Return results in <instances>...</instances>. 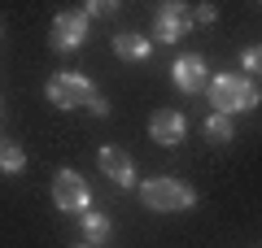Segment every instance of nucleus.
Returning <instances> with one entry per match:
<instances>
[{
    "instance_id": "nucleus-1",
    "label": "nucleus",
    "mask_w": 262,
    "mask_h": 248,
    "mask_svg": "<svg viewBox=\"0 0 262 248\" xmlns=\"http://www.w3.org/2000/svg\"><path fill=\"white\" fill-rule=\"evenodd\" d=\"M206 101L214 113H223V118H236V113H253L262 101L258 83L245 79V74H210L206 83Z\"/></svg>"
},
{
    "instance_id": "nucleus-5",
    "label": "nucleus",
    "mask_w": 262,
    "mask_h": 248,
    "mask_svg": "<svg viewBox=\"0 0 262 248\" xmlns=\"http://www.w3.org/2000/svg\"><path fill=\"white\" fill-rule=\"evenodd\" d=\"M88 31H92V22H88L83 9H66L53 18V31H48V48L53 53H75V48L88 44Z\"/></svg>"
},
{
    "instance_id": "nucleus-9",
    "label": "nucleus",
    "mask_w": 262,
    "mask_h": 248,
    "mask_svg": "<svg viewBox=\"0 0 262 248\" xmlns=\"http://www.w3.org/2000/svg\"><path fill=\"white\" fill-rule=\"evenodd\" d=\"M149 135H153V144L175 148V144H184V135H188V118L179 109H158L149 118Z\"/></svg>"
},
{
    "instance_id": "nucleus-14",
    "label": "nucleus",
    "mask_w": 262,
    "mask_h": 248,
    "mask_svg": "<svg viewBox=\"0 0 262 248\" xmlns=\"http://www.w3.org/2000/svg\"><path fill=\"white\" fill-rule=\"evenodd\" d=\"M241 70H245V79L249 74H262V44H249L241 53Z\"/></svg>"
},
{
    "instance_id": "nucleus-10",
    "label": "nucleus",
    "mask_w": 262,
    "mask_h": 248,
    "mask_svg": "<svg viewBox=\"0 0 262 248\" xmlns=\"http://www.w3.org/2000/svg\"><path fill=\"white\" fill-rule=\"evenodd\" d=\"M114 53H118V61L140 65V61H149L153 39L149 35H136V31H118V35H114Z\"/></svg>"
},
{
    "instance_id": "nucleus-11",
    "label": "nucleus",
    "mask_w": 262,
    "mask_h": 248,
    "mask_svg": "<svg viewBox=\"0 0 262 248\" xmlns=\"http://www.w3.org/2000/svg\"><path fill=\"white\" fill-rule=\"evenodd\" d=\"M79 231H83V239L88 244H105V239L114 235V222H110V213H101V209H88L83 218H79Z\"/></svg>"
},
{
    "instance_id": "nucleus-16",
    "label": "nucleus",
    "mask_w": 262,
    "mask_h": 248,
    "mask_svg": "<svg viewBox=\"0 0 262 248\" xmlns=\"http://www.w3.org/2000/svg\"><path fill=\"white\" fill-rule=\"evenodd\" d=\"M219 18V5H192V27H201V22H214Z\"/></svg>"
},
{
    "instance_id": "nucleus-4",
    "label": "nucleus",
    "mask_w": 262,
    "mask_h": 248,
    "mask_svg": "<svg viewBox=\"0 0 262 248\" xmlns=\"http://www.w3.org/2000/svg\"><path fill=\"white\" fill-rule=\"evenodd\" d=\"M53 205H57L61 213H75V218H83V213L92 209L88 179L79 175V170H57V175H53Z\"/></svg>"
},
{
    "instance_id": "nucleus-18",
    "label": "nucleus",
    "mask_w": 262,
    "mask_h": 248,
    "mask_svg": "<svg viewBox=\"0 0 262 248\" xmlns=\"http://www.w3.org/2000/svg\"><path fill=\"white\" fill-rule=\"evenodd\" d=\"M83 248H92V244H83Z\"/></svg>"
},
{
    "instance_id": "nucleus-12",
    "label": "nucleus",
    "mask_w": 262,
    "mask_h": 248,
    "mask_svg": "<svg viewBox=\"0 0 262 248\" xmlns=\"http://www.w3.org/2000/svg\"><path fill=\"white\" fill-rule=\"evenodd\" d=\"M27 170V148L18 139L0 135V175H22Z\"/></svg>"
},
{
    "instance_id": "nucleus-17",
    "label": "nucleus",
    "mask_w": 262,
    "mask_h": 248,
    "mask_svg": "<svg viewBox=\"0 0 262 248\" xmlns=\"http://www.w3.org/2000/svg\"><path fill=\"white\" fill-rule=\"evenodd\" d=\"M0 118H5V105H0Z\"/></svg>"
},
{
    "instance_id": "nucleus-7",
    "label": "nucleus",
    "mask_w": 262,
    "mask_h": 248,
    "mask_svg": "<svg viewBox=\"0 0 262 248\" xmlns=\"http://www.w3.org/2000/svg\"><path fill=\"white\" fill-rule=\"evenodd\" d=\"M96 165L105 170V179H110L114 187H140V179H136V161H131L127 148L105 144L101 153H96Z\"/></svg>"
},
{
    "instance_id": "nucleus-15",
    "label": "nucleus",
    "mask_w": 262,
    "mask_h": 248,
    "mask_svg": "<svg viewBox=\"0 0 262 248\" xmlns=\"http://www.w3.org/2000/svg\"><path fill=\"white\" fill-rule=\"evenodd\" d=\"M83 13H88V22H92V18H114V13H118V5H114V0H88Z\"/></svg>"
},
{
    "instance_id": "nucleus-6",
    "label": "nucleus",
    "mask_w": 262,
    "mask_h": 248,
    "mask_svg": "<svg viewBox=\"0 0 262 248\" xmlns=\"http://www.w3.org/2000/svg\"><path fill=\"white\" fill-rule=\"evenodd\" d=\"M188 31H192V5L170 0V5L158 9V22H153V39H158V44H179Z\"/></svg>"
},
{
    "instance_id": "nucleus-2",
    "label": "nucleus",
    "mask_w": 262,
    "mask_h": 248,
    "mask_svg": "<svg viewBox=\"0 0 262 248\" xmlns=\"http://www.w3.org/2000/svg\"><path fill=\"white\" fill-rule=\"evenodd\" d=\"M140 205L153 209V213H188L196 205V192H192V183H184V179L158 175V179H144L140 183Z\"/></svg>"
},
{
    "instance_id": "nucleus-8",
    "label": "nucleus",
    "mask_w": 262,
    "mask_h": 248,
    "mask_svg": "<svg viewBox=\"0 0 262 248\" xmlns=\"http://www.w3.org/2000/svg\"><path fill=\"white\" fill-rule=\"evenodd\" d=\"M170 79H175L179 92L196 96V92H206V83H210V61L201 53H184L175 65H170Z\"/></svg>"
},
{
    "instance_id": "nucleus-13",
    "label": "nucleus",
    "mask_w": 262,
    "mask_h": 248,
    "mask_svg": "<svg viewBox=\"0 0 262 248\" xmlns=\"http://www.w3.org/2000/svg\"><path fill=\"white\" fill-rule=\"evenodd\" d=\"M232 135H236V122L232 118H223V113H210V118H206V139H210V144H227Z\"/></svg>"
},
{
    "instance_id": "nucleus-3",
    "label": "nucleus",
    "mask_w": 262,
    "mask_h": 248,
    "mask_svg": "<svg viewBox=\"0 0 262 248\" xmlns=\"http://www.w3.org/2000/svg\"><path fill=\"white\" fill-rule=\"evenodd\" d=\"M44 96H48L53 109H92V105L101 101V92L92 87V79L79 74V70H57V74H48Z\"/></svg>"
}]
</instances>
